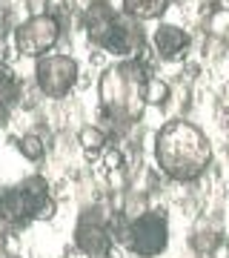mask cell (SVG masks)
<instances>
[{"mask_svg": "<svg viewBox=\"0 0 229 258\" xmlns=\"http://www.w3.org/2000/svg\"><path fill=\"white\" fill-rule=\"evenodd\" d=\"M155 72H149L137 57L115 60L103 66L98 75V126L106 129L109 141L115 144L126 138L129 132L143 120L146 103V83Z\"/></svg>", "mask_w": 229, "mask_h": 258, "instance_id": "6da1fadb", "label": "cell"}, {"mask_svg": "<svg viewBox=\"0 0 229 258\" xmlns=\"http://www.w3.org/2000/svg\"><path fill=\"white\" fill-rule=\"evenodd\" d=\"M152 158L158 172L172 184H198L212 169V141L195 120L169 118L152 135Z\"/></svg>", "mask_w": 229, "mask_h": 258, "instance_id": "7a4b0ae2", "label": "cell"}, {"mask_svg": "<svg viewBox=\"0 0 229 258\" xmlns=\"http://www.w3.org/2000/svg\"><path fill=\"white\" fill-rule=\"evenodd\" d=\"M81 29L92 49L115 55L118 60L137 57L149 46V35L143 23L126 18L120 9H115L109 0H89L83 6Z\"/></svg>", "mask_w": 229, "mask_h": 258, "instance_id": "3957f363", "label": "cell"}, {"mask_svg": "<svg viewBox=\"0 0 229 258\" xmlns=\"http://www.w3.org/2000/svg\"><path fill=\"white\" fill-rule=\"evenodd\" d=\"M32 81L46 101H66L81 83V63L69 52H49L35 60Z\"/></svg>", "mask_w": 229, "mask_h": 258, "instance_id": "277c9868", "label": "cell"}, {"mask_svg": "<svg viewBox=\"0 0 229 258\" xmlns=\"http://www.w3.org/2000/svg\"><path fill=\"white\" fill-rule=\"evenodd\" d=\"M15 52L20 57H29V60H37V57L49 55L60 46L63 40V26L57 23L52 15L46 12H32L29 18H23L15 29Z\"/></svg>", "mask_w": 229, "mask_h": 258, "instance_id": "5b68a950", "label": "cell"}, {"mask_svg": "<svg viewBox=\"0 0 229 258\" xmlns=\"http://www.w3.org/2000/svg\"><path fill=\"white\" fill-rule=\"evenodd\" d=\"M169 215L164 207H152L146 215H140L137 221H132L126 241V252L132 258H158L169 249Z\"/></svg>", "mask_w": 229, "mask_h": 258, "instance_id": "8992f818", "label": "cell"}, {"mask_svg": "<svg viewBox=\"0 0 229 258\" xmlns=\"http://www.w3.org/2000/svg\"><path fill=\"white\" fill-rule=\"evenodd\" d=\"M149 46L158 55L161 63H178V60H186L189 49H192V35L186 32L178 23H158L155 32L149 35Z\"/></svg>", "mask_w": 229, "mask_h": 258, "instance_id": "52a82bcc", "label": "cell"}, {"mask_svg": "<svg viewBox=\"0 0 229 258\" xmlns=\"http://www.w3.org/2000/svg\"><path fill=\"white\" fill-rule=\"evenodd\" d=\"M32 221L18 186H0V238H15Z\"/></svg>", "mask_w": 229, "mask_h": 258, "instance_id": "ba28073f", "label": "cell"}, {"mask_svg": "<svg viewBox=\"0 0 229 258\" xmlns=\"http://www.w3.org/2000/svg\"><path fill=\"white\" fill-rule=\"evenodd\" d=\"M226 247L223 224L218 215H201L189 232V249L195 255H218V249Z\"/></svg>", "mask_w": 229, "mask_h": 258, "instance_id": "9c48e42d", "label": "cell"}, {"mask_svg": "<svg viewBox=\"0 0 229 258\" xmlns=\"http://www.w3.org/2000/svg\"><path fill=\"white\" fill-rule=\"evenodd\" d=\"M169 6H172V0H120V12L137 23H149V20L161 23Z\"/></svg>", "mask_w": 229, "mask_h": 258, "instance_id": "30bf717a", "label": "cell"}, {"mask_svg": "<svg viewBox=\"0 0 229 258\" xmlns=\"http://www.w3.org/2000/svg\"><path fill=\"white\" fill-rule=\"evenodd\" d=\"M15 149L20 155L32 161V164H40L49 152H52V144H49V135H43L40 129H26L15 138Z\"/></svg>", "mask_w": 229, "mask_h": 258, "instance_id": "8fae6325", "label": "cell"}, {"mask_svg": "<svg viewBox=\"0 0 229 258\" xmlns=\"http://www.w3.org/2000/svg\"><path fill=\"white\" fill-rule=\"evenodd\" d=\"M23 83L20 75L12 69L9 60H0V106L6 109H20V95H23Z\"/></svg>", "mask_w": 229, "mask_h": 258, "instance_id": "7c38bea8", "label": "cell"}, {"mask_svg": "<svg viewBox=\"0 0 229 258\" xmlns=\"http://www.w3.org/2000/svg\"><path fill=\"white\" fill-rule=\"evenodd\" d=\"M74 141H78V147L86 152L89 158L101 155L103 149L109 147L112 141L109 135H106V129H101L98 123H83L81 129H78V135H74Z\"/></svg>", "mask_w": 229, "mask_h": 258, "instance_id": "4fadbf2b", "label": "cell"}, {"mask_svg": "<svg viewBox=\"0 0 229 258\" xmlns=\"http://www.w3.org/2000/svg\"><path fill=\"white\" fill-rule=\"evenodd\" d=\"M18 6H20V0H0V40H3V43L15 35L18 23L23 20L18 15ZM26 18H29V15H26Z\"/></svg>", "mask_w": 229, "mask_h": 258, "instance_id": "5bb4252c", "label": "cell"}, {"mask_svg": "<svg viewBox=\"0 0 229 258\" xmlns=\"http://www.w3.org/2000/svg\"><path fill=\"white\" fill-rule=\"evenodd\" d=\"M169 101H172V86H169V81H164L161 75H152L146 83V103L164 109V106H169Z\"/></svg>", "mask_w": 229, "mask_h": 258, "instance_id": "9a60e30c", "label": "cell"}, {"mask_svg": "<svg viewBox=\"0 0 229 258\" xmlns=\"http://www.w3.org/2000/svg\"><path fill=\"white\" fill-rule=\"evenodd\" d=\"M223 258H229V241H226V252H223Z\"/></svg>", "mask_w": 229, "mask_h": 258, "instance_id": "2e32d148", "label": "cell"}, {"mask_svg": "<svg viewBox=\"0 0 229 258\" xmlns=\"http://www.w3.org/2000/svg\"><path fill=\"white\" fill-rule=\"evenodd\" d=\"M60 258H72V255H60Z\"/></svg>", "mask_w": 229, "mask_h": 258, "instance_id": "e0dca14e", "label": "cell"}]
</instances>
